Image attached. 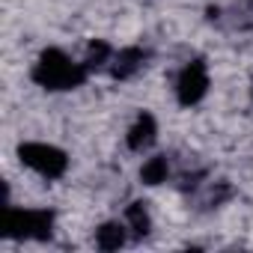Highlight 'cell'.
I'll use <instances>...</instances> for the list:
<instances>
[{
    "label": "cell",
    "mask_w": 253,
    "mask_h": 253,
    "mask_svg": "<svg viewBox=\"0 0 253 253\" xmlns=\"http://www.w3.org/2000/svg\"><path fill=\"white\" fill-rule=\"evenodd\" d=\"M86 75H89V69L84 63H75L60 48L42 51L33 66V81L45 89H75L86 81Z\"/></svg>",
    "instance_id": "obj_1"
},
{
    "label": "cell",
    "mask_w": 253,
    "mask_h": 253,
    "mask_svg": "<svg viewBox=\"0 0 253 253\" xmlns=\"http://www.w3.org/2000/svg\"><path fill=\"white\" fill-rule=\"evenodd\" d=\"M54 229V214L45 209H9L3 214V235L9 238H51Z\"/></svg>",
    "instance_id": "obj_2"
},
{
    "label": "cell",
    "mask_w": 253,
    "mask_h": 253,
    "mask_svg": "<svg viewBox=\"0 0 253 253\" xmlns=\"http://www.w3.org/2000/svg\"><path fill=\"white\" fill-rule=\"evenodd\" d=\"M18 158H21L24 167H30L42 179H60L66 173V167H69L66 152L51 146V143H21L18 146Z\"/></svg>",
    "instance_id": "obj_3"
},
{
    "label": "cell",
    "mask_w": 253,
    "mask_h": 253,
    "mask_svg": "<svg viewBox=\"0 0 253 253\" xmlns=\"http://www.w3.org/2000/svg\"><path fill=\"white\" fill-rule=\"evenodd\" d=\"M206 92H209V69L203 60H191L176 78V98L179 104L194 107L206 98Z\"/></svg>",
    "instance_id": "obj_4"
},
{
    "label": "cell",
    "mask_w": 253,
    "mask_h": 253,
    "mask_svg": "<svg viewBox=\"0 0 253 253\" xmlns=\"http://www.w3.org/2000/svg\"><path fill=\"white\" fill-rule=\"evenodd\" d=\"M155 134H158V125H155V116L152 113H140L137 119H134V125L128 128V149H134V152H143V149H149L152 143H155Z\"/></svg>",
    "instance_id": "obj_5"
},
{
    "label": "cell",
    "mask_w": 253,
    "mask_h": 253,
    "mask_svg": "<svg viewBox=\"0 0 253 253\" xmlns=\"http://www.w3.org/2000/svg\"><path fill=\"white\" fill-rule=\"evenodd\" d=\"M143 60H146V54H143L140 48H122V51L113 57L110 72H113V78L125 81V78H131L134 72H140V69H143Z\"/></svg>",
    "instance_id": "obj_6"
},
{
    "label": "cell",
    "mask_w": 253,
    "mask_h": 253,
    "mask_svg": "<svg viewBox=\"0 0 253 253\" xmlns=\"http://www.w3.org/2000/svg\"><path fill=\"white\" fill-rule=\"evenodd\" d=\"M125 244V226H119V223H101L98 229H95V247L98 250H119Z\"/></svg>",
    "instance_id": "obj_7"
},
{
    "label": "cell",
    "mask_w": 253,
    "mask_h": 253,
    "mask_svg": "<svg viewBox=\"0 0 253 253\" xmlns=\"http://www.w3.org/2000/svg\"><path fill=\"white\" fill-rule=\"evenodd\" d=\"M125 223H128V229H131L137 238L149 235L152 217H149V211H146V203H131L128 209H125Z\"/></svg>",
    "instance_id": "obj_8"
},
{
    "label": "cell",
    "mask_w": 253,
    "mask_h": 253,
    "mask_svg": "<svg viewBox=\"0 0 253 253\" xmlns=\"http://www.w3.org/2000/svg\"><path fill=\"white\" fill-rule=\"evenodd\" d=\"M167 176H170V161L164 158V155H155V158H149L146 164H143V170H140V179H143V185H161V182H167Z\"/></svg>",
    "instance_id": "obj_9"
},
{
    "label": "cell",
    "mask_w": 253,
    "mask_h": 253,
    "mask_svg": "<svg viewBox=\"0 0 253 253\" xmlns=\"http://www.w3.org/2000/svg\"><path fill=\"white\" fill-rule=\"evenodd\" d=\"M110 57H113V51H110V45L107 42H92L89 48H86V60H84V66L92 72V69H101L104 63H110Z\"/></svg>",
    "instance_id": "obj_10"
},
{
    "label": "cell",
    "mask_w": 253,
    "mask_h": 253,
    "mask_svg": "<svg viewBox=\"0 0 253 253\" xmlns=\"http://www.w3.org/2000/svg\"><path fill=\"white\" fill-rule=\"evenodd\" d=\"M250 95H253V86H250Z\"/></svg>",
    "instance_id": "obj_11"
}]
</instances>
